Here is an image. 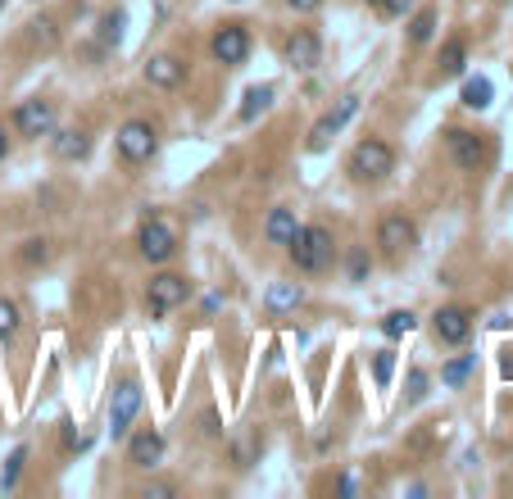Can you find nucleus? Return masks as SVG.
I'll return each mask as SVG.
<instances>
[{
    "instance_id": "nucleus-14",
    "label": "nucleus",
    "mask_w": 513,
    "mask_h": 499,
    "mask_svg": "<svg viewBox=\"0 0 513 499\" xmlns=\"http://www.w3.org/2000/svg\"><path fill=\"white\" fill-rule=\"evenodd\" d=\"M50 155L60 164H78V159L91 155V137L78 128H50Z\"/></svg>"
},
{
    "instance_id": "nucleus-39",
    "label": "nucleus",
    "mask_w": 513,
    "mask_h": 499,
    "mask_svg": "<svg viewBox=\"0 0 513 499\" xmlns=\"http://www.w3.org/2000/svg\"><path fill=\"white\" fill-rule=\"evenodd\" d=\"M0 10H5V0H0Z\"/></svg>"
},
{
    "instance_id": "nucleus-10",
    "label": "nucleus",
    "mask_w": 513,
    "mask_h": 499,
    "mask_svg": "<svg viewBox=\"0 0 513 499\" xmlns=\"http://www.w3.org/2000/svg\"><path fill=\"white\" fill-rule=\"evenodd\" d=\"M282 55H287L291 69L314 73L318 64H323V37H318L314 28H296L287 41H282Z\"/></svg>"
},
{
    "instance_id": "nucleus-37",
    "label": "nucleus",
    "mask_w": 513,
    "mask_h": 499,
    "mask_svg": "<svg viewBox=\"0 0 513 499\" xmlns=\"http://www.w3.org/2000/svg\"><path fill=\"white\" fill-rule=\"evenodd\" d=\"M336 490H341V495H355L359 481H355V477H336Z\"/></svg>"
},
{
    "instance_id": "nucleus-30",
    "label": "nucleus",
    "mask_w": 513,
    "mask_h": 499,
    "mask_svg": "<svg viewBox=\"0 0 513 499\" xmlns=\"http://www.w3.org/2000/svg\"><path fill=\"white\" fill-rule=\"evenodd\" d=\"M355 109H359V96H341V105H336V109H332V114H327V118H332L336 128H346L350 118H355Z\"/></svg>"
},
{
    "instance_id": "nucleus-34",
    "label": "nucleus",
    "mask_w": 513,
    "mask_h": 499,
    "mask_svg": "<svg viewBox=\"0 0 513 499\" xmlns=\"http://www.w3.org/2000/svg\"><path fill=\"white\" fill-rule=\"evenodd\" d=\"M168 495H178V486H173V481H150V486L141 490V499H168Z\"/></svg>"
},
{
    "instance_id": "nucleus-17",
    "label": "nucleus",
    "mask_w": 513,
    "mask_h": 499,
    "mask_svg": "<svg viewBox=\"0 0 513 499\" xmlns=\"http://www.w3.org/2000/svg\"><path fill=\"white\" fill-rule=\"evenodd\" d=\"M296 209H287V205H277L273 214H268V223H264V241L268 245H291V236H296Z\"/></svg>"
},
{
    "instance_id": "nucleus-19",
    "label": "nucleus",
    "mask_w": 513,
    "mask_h": 499,
    "mask_svg": "<svg viewBox=\"0 0 513 499\" xmlns=\"http://www.w3.org/2000/svg\"><path fill=\"white\" fill-rule=\"evenodd\" d=\"M28 41L41 50H55V41H60V23L50 19V14H41V19L28 23Z\"/></svg>"
},
{
    "instance_id": "nucleus-6",
    "label": "nucleus",
    "mask_w": 513,
    "mask_h": 499,
    "mask_svg": "<svg viewBox=\"0 0 513 499\" xmlns=\"http://www.w3.org/2000/svg\"><path fill=\"white\" fill-rule=\"evenodd\" d=\"M377 245H382V255H386V259H405V255H414V245H418V227H414V218H405V214H386L382 223H377Z\"/></svg>"
},
{
    "instance_id": "nucleus-23",
    "label": "nucleus",
    "mask_w": 513,
    "mask_h": 499,
    "mask_svg": "<svg viewBox=\"0 0 513 499\" xmlns=\"http://www.w3.org/2000/svg\"><path fill=\"white\" fill-rule=\"evenodd\" d=\"M459 100H464L468 109H486V105H491V82H486V78H468L464 82V96H459Z\"/></svg>"
},
{
    "instance_id": "nucleus-28",
    "label": "nucleus",
    "mask_w": 513,
    "mask_h": 499,
    "mask_svg": "<svg viewBox=\"0 0 513 499\" xmlns=\"http://www.w3.org/2000/svg\"><path fill=\"white\" fill-rule=\"evenodd\" d=\"M23 463H28V450H14L10 454V468H5V477H0V490H14V486H19Z\"/></svg>"
},
{
    "instance_id": "nucleus-32",
    "label": "nucleus",
    "mask_w": 513,
    "mask_h": 499,
    "mask_svg": "<svg viewBox=\"0 0 513 499\" xmlns=\"http://www.w3.org/2000/svg\"><path fill=\"white\" fill-rule=\"evenodd\" d=\"M423 395H427V372L414 368V372H409V404H418Z\"/></svg>"
},
{
    "instance_id": "nucleus-29",
    "label": "nucleus",
    "mask_w": 513,
    "mask_h": 499,
    "mask_svg": "<svg viewBox=\"0 0 513 499\" xmlns=\"http://www.w3.org/2000/svg\"><path fill=\"white\" fill-rule=\"evenodd\" d=\"M14 332H19V304L0 300V336H14Z\"/></svg>"
},
{
    "instance_id": "nucleus-3",
    "label": "nucleus",
    "mask_w": 513,
    "mask_h": 499,
    "mask_svg": "<svg viewBox=\"0 0 513 499\" xmlns=\"http://www.w3.org/2000/svg\"><path fill=\"white\" fill-rule=\"evenodd\" d=\"M114 146H119V159L123 164H150L159 150V128L150 123V118H128L119 128V137H114Z\"/></svg>"
},
{
    "instance_id": "nucleus-2",
    "label": "nucleus",
    "mask_w": 513,
    "mask_h": 499,
    "mask_svg": "<svg viewBox=\"0 0 513 499\" xmlns=\"http://www.w3.org/2000/svg\"><path fill=\"white\" fill-rule=\"evenodd\" d=\"M346 173L355 182H382V177L395 173V150L386 146L382 137H364L346 159Z\"/></svg>"
},
{
    "instance_id": "nucleus-24",
    "label": "nucleus",
    "mask_w": 513,
    "mask_h": 499,
    "mask_svg": "<svg viewBox=\"0 0 513 499\" xmlns=\"http://www.w3.org/2000/svg\"><path fill=\"white\" fill-rule=\"evenodd\" d=\"M268 100H273V87H250L246 91V105H241V123H250L255 114H264Z\"/></svg>"
},
{
    "instance_id": "nucleus-26",
    "label": "nucleus",
    "mask_w": 513,
    "mask_h": 499,
    "mask_svg": "<svg viewBox=\"0 0 513 499\" xmlns=\"http://www.w3.org/2000/svg\"><path fill=\"white\" fill-rule=\"evenodd\" d=\"M123 23H128V19H123L119 10L105 14V19H100V41H105V46H119V41H123Z\"/></svg>"
},
{
    "instance_id": "nucleus-4",
    "label": "nucleus",
    "mask_w": 513,
    "mask_h": 499,
    "mask_svg": "<svg viewBox=\"0 0 513 499\" xmlns=\"http://www.w3.org/2000/svg\"><path fill=\"white\" fill-rule=\"evenodd\" d=\"M191 300V282L182 273H155L146 286V314L150 318H168L173 309Z\"/></svg>"
},
{
    "instance_id": "nucleus-9",
    "label": "nucleus",
    "mask_w": 513,
    "mask_h": 499,
    "mask_svg": "<svg viewBox=\"0 0 513 499\" xmlns=\"http://www.w3.org/2000/svg\"><path fill=\"white\" fill-rule=\"evenodd\" d=\"M137 413H141V386L128 377V382H119L114 400H109V436L123 441V436L132 431V422H137Z\"/></svg>"
},
{
    "instance_id": "nucleus-20",
    "label": "nucleus",
    "mask_w": 513,
    "mask_h": 499,
    "mask_svg": "<svg viewBox=\"0 0 513 499\" xmlns=\"http://www.w3.org/2000/svg\"><path fill=\"white\" fill-rule=\"evenodd\" d=\"M473 368H477V354H464V359H450V363L441 368V382H445V386H464V382H468V372H473Z\"/></svg>"
},
{
    "instance_id": "nucleus-40",
    "label": "nucleus",
    "mask_w": 513,
    "mask_h": 499,
    "mask_svg": "<svg viewBox=\"0 0 513 499\" xmlns=\"http://www.w3.org/2000/svg\"><path fill=\"white\" fill-rule=\"evenodd\" d=\"M368 5H377V0H368Z\"/></svg>"
},
{
    "instance_id": "nucleus-36",
    "label": "nucleus",
    "mask_w": 513,
    "mask_h": 499,
    "mask_svg": "<svg viewBox=\"0 0 513 499\" xmlns=\"http://www.w3.org/2000/svg\"><path fill=\"white\" fill-rule=\"evenodd\" d=\"M296 14H314V10H323V0H287Z\"/></svg>"
},
{
    "instance_id": "nucleus-11",
    "label": "nucleus",
    "mask_w": 513,
    "mask_h": 499,
    "mask_svg": "<svg viewBox=\"0 0 513 499\" xmlns=\"http://www.w3.org/2000/svg\"><path fill=\"white\" fill-rule=\"evenodd\" d=\"M445 146H450V159L464 168V173H477V168L486 164V141L468 128H450L445 132Z\"/></svg>"
},
{
    "instance_id": "nucleus-33",
    "label": "nucleus",
    "mask_w": 513,
    "mask_h": 499,
    "mask_svg": "<svg viewBox=\"0 0 513 499\" xmlns=\"http://www.w3.org/2000/svg\"><path fill=\"white\" fill-rule=\"evenodd\" d=\"M377 5H382L386 19H405V14L414 10V0H377Z\"/></svg>"
},
{
    "instance_id": "nucleus-1",
    "label": "nucleus",
    "mask_w": 513,
    "mask_h": 499,
    "mask_svg": "<svg viewBox=\"0 0 513 499\" xmlns=\"http://www.w3.org/2000/svg\"><path fill=\"white\" fill-rule=\"evenodd\" d=\"M291 264L300 268V273H327L332 268V259H336V236H332V227H323V223H305V227H296V236H291Z\"/></svg>"
},
{
    "instance_id": "nucleus-5",
    "label": "nucleus",
    "mask_w": 513,
    "mask_h": 499,
    "mask_svg": "<svg viewBox=\"0 0 513 499\" xmlns=\"http://www.w3.org/2000/svg\"><path fill=\"white\" fill-rule=\"evenodd\" d=\"M137 250H141V259H150V264H168V259L178 255V232H173L164 218L150 214L137 232Z\"/></svg>"
},
{
    "instance_id": "nucleus-15",
    "label": "nucleus",
    "mask_w": 513,
    "mask_h": 499,
    "mask_svg": "<svg viewBox=\"0 0 513 499\" xmlns=\"http://www.w3.org/2000/svg\"><path fill=\"white\" fill-rule=\"evenodd\" d=\"M146 82L159 91H178L182 82H187V64H182L178 55H155L146 64Z\"/></svg>"
},
{
    "instance_id": "nucleus-35",
    "label": "nucleus",
    "mask_w": 513,
    "mask_h": 499,
    "mask_svg": "<svg viewBox=\"0 0 513 499\" xmlns=\"http://www.w3.org/2000/svg\"><path fill=\"white\" fill-rule=\"evenodd\" d=\"M368 268H373V264H368V255H364V250H355V259H350V282H364Z\"/></svg>"
},
{
    "instance_id": "nucleus-21",
    "label": "nucleus",
    "mask_w": 513,
    "mask_h": 499,
    "mask_svg": "<svg viewBox=\"0 0 513 499\" xmlns=\"http://www.w3.org/2000/svg\"><path fill=\"white\" fill-rule=\"evenodd\" d=\"M414 327H418V318L409 314V309H395V314H386V318H382V332L391 336V341H400V336H409V332H414Z\"/></svg>"
},
{
    "instance_id": "nucleus-22",
    "label": "nucleus",
    "mask_w": 513,
    "mask_h": 499,
    "mask_svg": "<svg viewBox=\"0 0 513 499\" xmlns=\"http://www.w3.org/2000/svg\"><path fill=\"white\" fill-rule=\"evenodd\" d=\"M432 32H436V10L427 5V10H418L414 19H409V41H414V46H423Z\"/></svg>"
},
{
    "instance_id": "nucleus-25",
    "label": "nucleus",
    "mask_w": 513,
    "mask_h": 499,
    "mask_svg": "<svg viewBox=\"0 0 513 499\" xmlns=\"http://www.w3.org/2000/svg\"><path fill=\"white\" fill-rule=\"evenodd\" d=\"M336 132H341V128H336L332 118L323 114V118H318V123H314V132H309V150H314V155H318V150H327V141H332Z\"/></svg>"
},
{
    "instance_id": "nucleus-31",
    "label": "nucleus",
    "mask_w": 513,
    "mask_h": 499,
    "mask_svg": "<svg viewBox=\"0 0 513 499\" xmlns=\"http://www.w3.org/2000/svg\"><path fill=\"white\" fill-rule=\"evenodd\" d=\"M46 259H50L46 241H23V264H46Z\"/></svg>"
},
{
    "instance_id": "nucleus-13",
    "label": "nucleus",
    "mask_w": 513,
    "mask_h": 499,
    "mask_svg": "<svg viewBox=\"0 0 513 499\" xmlns=\"http://www.w3.org/2000/svg\"><path fill=\"white\" fill-rule=\"evenodd\" d=\"M159 459H164V436H159L155 427H141L132 431V441H128V468L137 472H155Z\"/></svg>"
},
{
    "instance_id": "nucleus-7",
    "label": "nucleus",
    "mask_w": 513,
    "mask_h": 499,
    "mask_svg": "<svg viewBox=\"0 0 513 499\" xmlns=\"http://www.w3.org/2000/svg\"><path fill=\"white\" fill-rule=\"evenodd\" d=\"M209 55H214L218 64H227V69L246 64L250 59V28L246 23H223V28L209 37Z\"/></svg>"
},
{
    "instance_id": "nucleus-8",
    "label": "nucleus",
    "mask_w": 513,
    "mask_h": 499,
    "mask_svg": "<svg viewBox=\"0 0 513 499\" xmlns=\"http://www.w3.org/2000/svg\"><path fill=\"white\" fill-rule=\"evenodd\" d=\"M14 128H19V137H28V141L50 137V128H55V100H46V96L23 100V105L14 109Z\"/></svg>"
},
{
    "instance_id": "nucleus-18",
    "label": "nucleus",
    "mask_w": 513,
    "mask_h": 499,
    "mask_svg": "<svg viewBox=\"0 0 513 499\" xmlns=\"http://www.w3.org/2000/svg\"><path fill=\"white\" fill-rule=\"evenodd\" d=\"M464 59H468V46L459 37H450L441 46V59H436V64H441V78H459V73H464Z\"/></svg>"
},
{
    "instance_id": "nucleus-12",
    "label": "nucleus",
    "mask_w": 513,
    "mask_h": 499,
    "mask_svg": "<svg viewBox=\"0 0 513 499\" xmlns=\"http://www.w3.org/2000/svg\"><path fill=\"white\" fill-rule=\"evenodd\" d=\"M432 332H436V341H445V345H464L468 336H473V314L459 309V304H445V309L432 314Z\"/></svg>"
},
{
    "instance_id": "nucleus-16",
    "label": "nucleus",
    "mask_w": 513,
    "mask_h": 499,
    "mask_svg": "<svg viewBox=\"0 0 513 499\" xmlns=\"http://www.w3.org/2000/svg\"><path fill=\"white\" fill-rule=\"evenodd\" d=\"M268 314L273 318H282V314H296L300 304H305V291H300L296 282H277V286H268Z\"/></svg>"
},
{
    "instance_id": "nucleus-38",
    "label": "nucleus",
    "mask_w": 513,
    "mask_h": 499,
    "mask_svg": "<svg viewBox=\"0 0 513 499\" xmlns=\"http://www.w3.org/2000/svg\"><path fill=\"white\" fill-rule=\"evenodd\" d=\"M10 155V132H5V123H0V159Z\"/></svg>"
},
{
    "instance_id": "nucleus-27",
    "label": "nucleus",
    "mask_w": 513,
    "mask_h": 499,
    "mask_svg": "<svg viewBox=\"0 0 513 499\" xmlns=\"http://www.w3.org/2000/svg\"><path fill=\"white\" fill-rule=\"evenodd\" d=\"M391 372H395V350H377L373 354V382L391 386Z\"/></svg>"
}]
</instances>
